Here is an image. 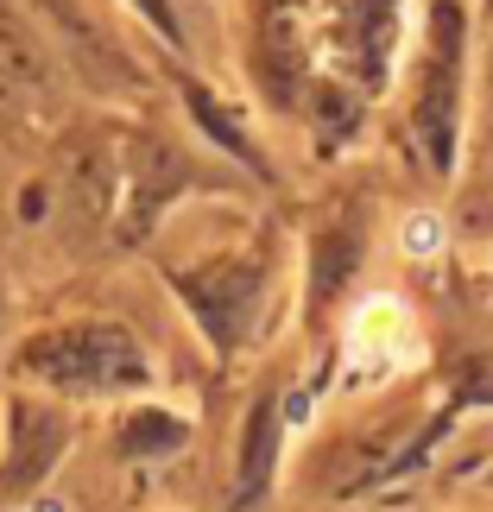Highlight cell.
Returning a JSON list of instances; mask_svg holds the SVG:
<instances>
[{
    "label": "cell",
    "mask_w": 493,
    "mask_h": 512,
    "mask_svg": "<svg viewBox=\"0 0 493 512\" xmlns=\"http://www.w3.org/2000/svg\"><path fill=\"white\" fill-rule=\"evenodd\" d=\"M19 367L38 373V380H64V386H140L146 380V354L114 323L51 329V336L26 342Z\"/></svg>",
    "instance_id": "obj_1"
},
{
    "label": "cell",
    "mask_w": 493,
    "mask_h": 512,
    "mask_svg": "<svg viewBox=\"0 0 493 512\" xmlns=\"http://www.w3.org/2000/svg\"><path fill=\"white\" fill-rule=\"evenodd\" d=\"M354 361L367 367H399V361H418V336H411V317L405 304L392 298H373L354 323Z\"/></svg>",
    "instance_id": "obj_2"
},
{
    "label": "cell",
    "mask_w": 493,
    "mask_h": 512,
    "mask_svg": "<svg viewBox=\"0 0 493 512\" xmlns=\"http://www.w3.org/2000/svg\"><path fill=\"white\" fill-rule=\"evenodd\" d=\"M405 247H411V253H437V247H443V222H437V215H411Z\"/></svg>",
    "instance_id": "obj_3"
},
{
    "label": "cell",
    "mask_w": 493,
    "mask_h": 512,
    "mask_svg": "<svg viewBox=\"0 0 493 512\" xmlns=\"http://www.w3.org/2000/svg\"><path fill=\"white\" fill-rule=\"evenodd\" d=\"M140 7L152 13V26H165V32L177 38V19H171V0H140Z\"/></svg>",
    "instance_id": "obj_4"
}]
</instances>
